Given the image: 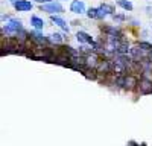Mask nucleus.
I'll return each mask as SVG.
<instances>
[{"mask_svg": "<svg viewBox=\"0 0 152 146\" xmlns=\"http://www.w3.org/2000/svg\"><path fill=\"white\" fill-rule=\"evenodd\" d=\"M23 31V26H21V21L20 20H17V18H9V21L5 24V26L2 28V34L5 35H12V38L18 34V32H21Z\"/></svg>", "mask_w": 152, "mask_h": 146, "instance_id": "f257e3e1", "label": "nucleus"}, {"mask_svg": "<svg viewBox=\"0 0 152 146\" xmlns=\"http://www.w3.org/2000/svg\"><path fill=\"white\" fill-rule=\"evenodd\" d=\"M96 72L99 73V75H104V76L113 75V73H111V59H108V58L100 59L99 66L96 67Z\"/></svg>", "mask_w": 152, "mask_h": 146, "instance_id": "f03ea898", "label": "nucleus"}, {"mask_svg": "<svg viewBox=\"0 0 152 146\" xmlns=\"http://www.w3.org/2000/svg\"><path fill=\"white\" fill-rule=\"evenodd\" d=\"M99 63H100V56H99L96 52L85 55V67H87V69L96 70V67L99 66Z\"/></svg>", "mask_w": 152, "mask_h": 146, "instance_id": "7ed1b4c3", "label": "nucleus"}, {"mask_svg": "<svg viewBox=\"0 0 152 146\" xmlns=\"http://www.w3.org/2000/svg\"><path fill=\"white\" fill-rule=\"evenodd\" d=\"M138 91H140V94H151L152 93V79L142 78L140 84H138Z\"/></svg>", "mask_w": 152, "mask_h": 146, "instance_id": "20e7f679", "label": "nucleus"}, {"mask_svg": "<svg viewBox=\"0 0 152 146\" xmlns=\"http://www.w3.org/2000/svg\"><path fill=\"white\" fill-rule=\"evenodd\" d=\"M138 84H140V81H138V78L135 75H132V73H129V75L125 76V88L126 90L138 88Z\"/></svg>", "mask_w": 152, "mask_h": 146, "instance_id": "39448f33", "label": "nucleus"}, {"mask_svg": "<svg viewBox=\"0 0 152 146\" xmlns=\"http://www.w3.org/2000/svg\"><path fill=\"white\" fill-rule=\"evenodd\" d=\"M12 5L18 12H24V11H31L32 9V3L29 0H12Z\"/></svg>", "mask_w": 152, "mask_h": 146, "instance_id": "423d86ee", "label": "nucleus"}, {"mask_svg": "<svg viewBox=\"0 0 152 146\" xmlns=\"http://www.w3.org/2000/svg\"><path fill=\"white\" fill-rule=\"evenodd\" d=\"M29 40L34 41V44H47L50 41L49 38H46V36L43 34H40V32H31L29 34Z\"/></svg>", "mask_w": 152, "mask_h": 146, "instance_id": "0eeeda50", "label": "nucleus"}, {"mask_svg": "<svg viewBox=\"0 0 152 146\" xmlns=\"http://www.w3.org/2000/svg\"><path fill=\"white\" fill-rule=\"evenodd\" d=\"M43 11L53 14V12H62V11H64V8H62L61 3H58V2H50V3H47V5L43 6Z\"/></svg>", "mask_w": 152, "mask_h": 146, "instance_id": "6e6552de", "label": "nucleus"}, {"mask_svg": "<svg viewBox=\"0 0 152 146\" xmlns=\"http://www.w3.org/2000/svg\"><path fill=\"white\" fill-rule=\"evenodd\" d=\"M70 11L75 12V14H84V12H85V5H84V2H81V0H72Z\"/></svg>", "mask_w": 152, "mask_h": 146, "instance_id": "1a4fd4ad", "label": "nucleus"}, {"mask_svg": "<svg viewBox=\"0 0 152 146\" xmlns=\"http://www.w3.org/2000/svg\"><path fill=\"white\" fill-rule=\"evenodd\" d=\"M102 31L107 34V36H113V38H120L122 40V32L117 28H111V26H104Z\"/></svg>", "mask_w": 152, "mask_h": 146, "instance_id": "9d476101", "label": "nucleus"}, {"mask_svg": "<svg viewBox=\"0 0 152 146\" xmlns=\"http://www.w3.org/2000/svg\"><path fill=\"white\" fill-rule=\"evenodd\" d=\"M76 38H78L79 43H87V44H93V46L96 44V43L93 41L91 36L88 35V34H85V32H78V34H76Z\"/></svg>", "mask_w": 152, "mask_h": 146, "instance_id": "9b49d317", "label": "nucleus"}, {"mask_svg": "<svg viewBox=\"0 0 152 146\" xmlns=\"http://www.w3.org/2000/svg\"><path fill=\"white\" fill-rule=\"evenodd\" d=\"M50 18H52V21H53L55 24H58V26H59L62 31H66V32H69V31H70V29H69V26H67V23H66L64 20H62L61 17H58V15H52Z\"/></svg>", "mask_w": 152, "mask_h": 146, "instance_id": "f8f14e48", "label": "nucleus"}, {"mask_svg": "<svg viewBox=\"0 0 152 146\" xmlns=\"http://www.w3.org/2000/svg\"><path fill=\"white\" fill-rule=\"evenodd\" d=\"M131 50V47L128 46V43L126 41H120V44L117 46V55H128V52Z\"/></svg>", "mask_w": 152, "mask_h": 146, "instance_id": "ddd939ff", "label": "nucleus"}, {"mask_svg": "<svg viewBox=\"0 0 152 146\" xmlns=\"http://www.w3.org/2000/svg\"><path fill=\"white\" fill-rule=\"evenodd\" d=\"M31 24H32L35 29H43V26H44V20L40 18V17H37V15H32V17H31Z\"/></svg>", "mask_w": 152, "mask_h": 146, "instance_id": "4468645a", "label": "nucleus"}, {"mask_svg": "<svg viewBox=\"0 0 152 146\" xmlns=\"http://www.w3.org/2000/svg\"><path fill=\"white\" fill-rule=\"evenodd\" d=\"M117 3L126 11H132V3L128 2V0H117Z\"/></svg>", "mask_w": 152, "mask_h": 146, "instance_id": "2eb2a0df", "label": "nucleus"}, {"mask_svg": "<svg viewBox=\"0 0 152 146\" xmlns=\"http://www.w3.org/2000/svg\"><path fill=\"white\" fill-rule=\"evenodd\" d=\"M140 49H143V50H146V52H152V44L151 43H146V41H140L137 44Z\"/></svg>", "mask_w": 152, "mask_h": 146, "instance_id": "dca6fc26", "label": "nucleus"}, {"mask_svg": "<svg viewBox=\"0 0 152 146\" xmlns=\"http://www.w3.org/2000/svg\"><path fill=\"white\" fill-rule=\"evenodd\" d=\"M52 43H56V44H62V36L59 34H53V35H50V38H49Z\"/></svg>", "mask_w": 152, "mask_h": 146, "instance_id": "f3484780", "label": "nucleus"}, {"mask_svg": "<svg viewBox=\"0 0 152 146\" xmlns=\"http://www.w3.org/2000/svg\"><path fill=\"white\" fill-rule=\"evenodd\" d=\"M87 15L90 17V18H97V9H94V8L90 9V11L87 12Z\"/></svg>", "mask_w": 152, "mask_h": 146, "instance_id": "a211bd4d", "label": "nucleus"}, {"mask_svg": "<svg viewBox=\"0 0 152 146\" xmlns=\"http://www.w3.org/2000/svg\"><path fill=\"white\" fill-rule=\"evenodd\" d=\"M114 18H117V20H123L125 17H123V15H114Z\"/></svg>", "mask_w": 152, "mask_h": 146, "instance_id": "6ab92c4d", "label": "nucleus"}, {"mask_svg": "<svg viewBox=\"0 0 152 146\" xmlns=\"http://www.w3.org/2000/svg\"><path fill=\"white\" fill-rule=\"evenodd\" d=\"M38 3H44V2H50V0H37Z\"/></svg>", "mask_w": 152, "mask_h": 146, "instance_id": "aec40b11", "label": "nucleus"}]
</instances>
